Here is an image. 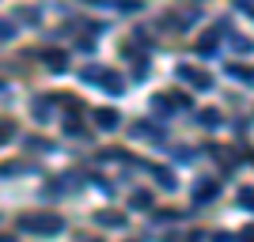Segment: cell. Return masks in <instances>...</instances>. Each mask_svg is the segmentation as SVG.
<instances>
[{
  "label": "cell",
  "instance_id": "cell-8",
  "mask_svg": "<svg viewBox=\"0 0 254 242\" xmlns=\"http://www.w3.org/2000/svg\"><path fill=\"white\" fill-rule=\"evenodd\" d=\"M129 204H133V208H148V204H152V193L148 190H137L133 197H129Z\"/></svg>",
  "mask_w": 254,
  "mask_h": 242
},
{
  "label": "cell",
  "instance_id": "cell-19",
  "mask_svg": "<svg viewBox=\"0 0 254 242\" xmlns=\"http://www.w3.org/2000/svg\"><path fill=\"white\" fill-rule=\"evenodd\" d=\"M239 200H243V204H254V190H243V193H239Z\"/></svg>",
  "mask_w": 254,
  "mask_h": 242
},
{
  "label": "cell",
  "instance_id": "cell-3",
  "mask_svg": "<svg viewBox=\"0 0 254 242\" xmlns=\"http://www.w3.org/2000/svg\"><path fill=\"white\" fill-rule=\"evenodd\" d=\"M216 193H220V182L201 178L197 186H193V204H209V200H216Z\"/></svg>",
  "mask_w": 254,
  "mask_h": 242
},
{
  "label": "cell",
  "instance_id": "cell-11",
  "mask_svg": "<svg viewBox=\"0 0 254 242\" xmlns=\"http://www.w3.org/2000/svg\"><path fill=\"white\" fill-rule=\"evenodd\" d=\"M95 220L103 223V227H122V223H126V220H122V216H110V212H99Z\"/></svg>",
  "mask_w": 254,
  "mask_h": 242
},
{
  "label": "cell",
  "instance_id": "cell-1",
  "mask_svg": "<svg viewBox=\"0 0 254 242\" xmlns=\"http://www.w3.org/2000/svg\"><path fill=\"white\" fill-rule=\"evenodd\" d=\"M64 223L61 216H53V212H27L19 220V231H34V235H57Z\"/></svg>",
  "mask_w": 254,
  "mask_h": 242
},
{
  "label": "cell",
  "instance_id": "cell-2",
  "mask_svg": "<svg viewBox=\"0 0 254 242\" xmlns=\"http://www.w3.org/2000/svg\"><path fill=\"white\" fill-rule=\"evenodd\" d=\"M179 76L186 80V84L201 87V91H209V87H212V76H209V72H201V68H193V64H179Z\"/></svg>",
  "mask_w": 254,
  "mask_h": 242
},
{
  "label": "cell",
  "instance_id": "cell-10",
  "mask_svg": "<svg viewBox=\"0 0 254 242\" xmlns=\"http://www.w3.org/2000/svg\"><path fill=\"white\" fill-rule=\"evenodd\" d=\"M201 125L205 129H216V125H220V110H201Z\"/></svg>",
  "mask_w": 254,
  "mask_h": 242
},
{
  "label": "cell",
  "instance_id": "cell-16",
  "mask_svg": "<svg viewBox=\"0 0 254 242\" xmlns=\"http://www.w3.org/2000/svg\"><path fill=\"white\" fill-rule=\"evenodd\" d=\"M159 186H163V190H175V174H167V170H159Z\"/></svg>",
  "mask_w": 254,
  "mask_h": 242
},
{
  "label": "cell",
  "instance_id": "cell-20",
  "mask_svg": "<svg viewBox=\"0 0 254 242\" xmlns=\"http://www.w3.org/2000/svg\"><path fill=\"white\" fill-rule=\"evenodd\" d=\"M84 4H103V0H84Z\"/></svg>",
  "mask_w": 254,
  "mask_h": 242
},
{
  "label": "cell",
  "instance_id": "cell-4",
  "mask_svg": "<svg viewBox=\"0 0 254 242\" xmlns=\"http://www.w3.org/2000/svg\"><path fill=\"white\" fill-rule=\"evenodd\" d=\"M118 110H95V125L103 129V133H110V129H118Z\"/></svg>",
  "mask_w": 254,
  "mask_h": 242
},
{
  "label": "cell",
  "instance_id": "cell-13",
  "mask_svg": "<svg viewBox=\"0 0 254 242\" xmlns=\"http://www.w3.org/2000/svg\"><path fill=\"white\" fill-rule=\"evenodd\" d=\"M232 76H239V80H247V84H254V68H228Z\"/></svg>",
  "mask_w": 254,
  "mask_h": 242
},
{
  "label": "cell",
  "instance_id": "cell-12",
  "mask_svg": "<svg viewBox=\"0 0 254 242\" xmlns=\"http://www.w3.org/2000/svg\"><path fill=\"white\" fill-rule=\"evenodd\" d=\"M152 110H156V114H167V117H171L175 102H167V98H152Z\"/></svg>",
  "mask_w": 254,
  "mask_h": 242
},
{
  "label": "cell",
  "instance_id": "cell-14",
  "mask_svg": "<svg viewBox=\"0 0 254 242\" xmlns=\"http://www.w3.org/2000/svg\"><path fill=\"white\" fill-rule=\"evenodd\" d=\"M34 114H38V117H50V102H46V98H34Z\"/></svg>",
  "mask_w": 254,
  "mask_h": 242
},
{
  "label": "cell",
  "instance_id": "cell-15",
  "mask_svg": "<svg viewBox=\"0 0 254 242\" xmlns=\"http://www.w3.org/2000/svg\"><path fill=\"white\" fill-rule=\"evenodd\" d=\"M228 42H232L239 53H247V49H251V42H247V38H235V34H228Z\"/></svg>",
  "mask_w": 254,
  "mask_h": 242
},
{
  "label": "cell",
  "instance_id": "cell-6",
  "mask_svg": "<svg viewBox=\"0 0 254 242\" xmlns=\"http://www.w3.org/2000/svg\"><path fill=\"white\" fill-rule=\"evenodd\" d=\"M46 64H50V72H64V68H68V57L57 53V49H50L46 53Z\"/></svg>",
  "mask_w": 254,
  "mask_h": 242
},
{
  "label": "cell",
  "instance_id": "cell-17",
  "mask_svg": "<svg viewBox=\"0 0 254 242\" xmlns=\"http://www.w3.org/2000/svg\"><path fill=\"white\" fill-rule=\"evenodd\" d=\"M0 34H4V42H11V38H15V23L8 19V23H4V31H0Z\"/></svg>",
  "mask_w": 254,
  "mask_h": 242
},
{
  "label": "cell",
  "instance_id": "cell-5",
  "mask_svg": "<svg viewBox=\"0 0 254 242\" xmlns=\"http://www.w3.org/2000/svg\"><path fill=\"white\" fill-rule=\"evenodd\" d=\"M216 46H220V31L197 38V53H201V57H212V53H216Z\"/></svg>",
  "mask_w": 254,
  "mask_h": 242
},
{
  "label": "cell",
  "instance_id": "cell-9",
  "mask_svg": "<svg viewBox=\"0 0 254 242\" xmlns=\"http://www.w3.org/2000/svg\"><path fill=\"white\" fill-rule=\"evenodd\" d=\"M103 72H106V68H99V64H87L80 76H84V80H91V84H103Z\"/></svg>",
  "mask_w": 254,
  "mask_h": 242
},
{
  "label": "cell",
  "instance_id": "cell-7",
  "mask_svg": "<svg viewBox=\"0 0 254 242\" xmlns=\"http://www.w3.org/2000/svg\"><path fill=\"white\" fill-rule=\"evenodd\" d=\"M103 87L110 91V95H122V87H126V84H122V76H118V72L106 68V72H103Z\"/></svg>",
  "mask_w": 254,
  "mask_h": 242
},
{
  "label": "cell",
  "instance_id": "cell-18",
  "mask_svg": "<svg viewBox=\"0 0 254 242\" xmlns=\"http://www.w3.org/2000/svg\"><path fill=\"white\" fill-rule=\"evenodd\" d=\"M239 242H254V227H243V231H239Z\"/></svg>",
  "mask_w": 254,
  "mask_h": 242
}]
</instances>
